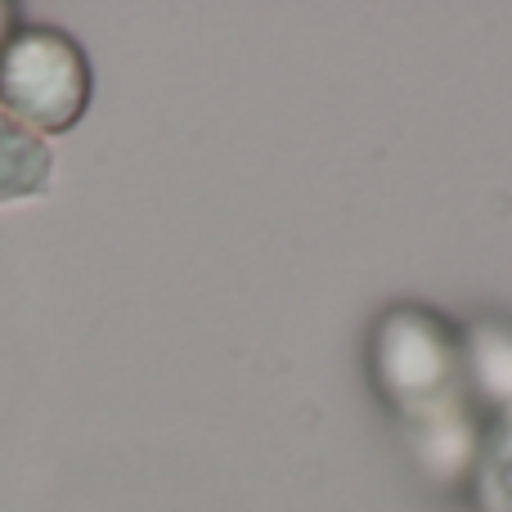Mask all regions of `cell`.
<instances>
[{"mask_svg": "<svg viewBox=\"0 0 512 512\" xmlns=\"http://www.w3.org/2000/svg\"><path fill=\"white\" fill-rule=\"evenodd\" d=\"M369 369L382 400L405 418V427L472 405L463 391L459 333L427 306L382 310L369 337Z\"/></svg>", "mask_w": 512, "mask_h": 512, "instance_id": "1", "label": "cell"}, {"mask_svg": "<svg viewBox=\"0 0 512 512\" xmlns=\"http://www.w3.org/2000/svg\"><path fill=\"white\" fill-rule=\"evenodd\" d=\"M0 104L41 140L72 131L90 104L86 50L63 27L18 23V32L0 50Z\"/></svg>", "mask_w": 512, "mask_h": 512, "instance_id": "2", "label": "cell"}, {"mask_svg": "<svg viewBox=\"0 0 512 512\" xmlns=\"http://www.w3.org/2000/svg\"><path fill=\"white\" fill-rule=\"evenodd\" d=\"M463 346V391L481 418L512 409V328L508 324H472L459 333Z\"/></svg>", "mask_w": 512, "mask_h": 512, "instance_id": "3", "label": "cell"}, {"mask_svg": "<svg viewBox=\"0 0 512 512\" xmlns=\"http://www.w3.org/2000/svg\"><path fill=\"white\" fill-rule=\"evenodd\" d=\"M477 441H481V414L472 405H459L441 418H427V423L409 427V445H414L418 463L436 481H468Z\"/></svg>", "mask_w": 512, "mask_h": 512, "instance_id": "4", "label": "cell"}, {"mask_svg": "<svg viewBox=\"0 0 512 512\" xmlns=\"http://www.w3.org/2000/svg\"><path fill=\"white\" fill-rule=\"evenodd\" d=\"M463 486L477 512H512V409L481 418V441Z\"/></svg>", "mask_w": 512, "mask_h": 512, "instance_id": "5", "label": "cell"}, {"mask_svg": "<svg viewBox=\"0 0 512 512\" xmlns=\"http://www.w3.org/2000/svg\"><path fill=\"white\" fill-rule=\"evenodd\" d=\"M54 153L36 131L18 126L14 117L0 108V203H18L32 198L50 185Z\"/></svg>", "mask_w": 512, "mask_h": 512, "instance_id": "6", "label": "cell"}, {"mask_svg": "<svg viewBox=\"0 0 512 512\" xmlns=\"http://www.w3.org/2000/svg\"><path fill=\"white\" fill-rule=\"evenodd\" d=\"M18 32V23H14V5H5L0 0V50H5V41Z\"/></svg>", "mask_w": 512, "mask_h": 512, "instance_id": "7", "label": "cell"}]
</instances>
